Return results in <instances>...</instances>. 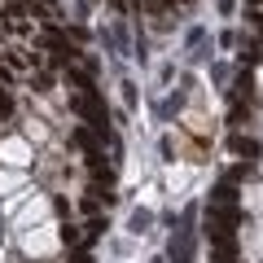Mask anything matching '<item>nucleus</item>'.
Here are the masks:
<instances>
[{"instance_id":"1","label":"nucleus","mask_w":263,"mask_h":263,"mask_svg":"<svg viewBox=\"0 0 263 263\" xmlns=\"http://www.w3.org/2000/svg\"><path fill=\"white\" fill-rule=\"evenodd\" d=\"M233 154H246V158H259V145L250 136H233Z\"/></svg>"},{"instance_id":"3","label":"nucleus","mask_w":263,"mask_h":263,"mask_svg":"<svg viewBox=\"0 0 263 263\" xmlns=\"http://www.w3.org/2000/svg\"><path fill=\"white\" fill-rule=\"evenodd\" d=\"M132 228H136V233H145V228H149V215H145V211H136V215H132Z\"/></svg>"},{"instance_id":"4","label":"nucleus","mask_w":263,"mask_h":263,"mask_svg":"<svg viewBox=\"0 0 263 263\" xmlns=\"http://www.w3.org/2000/svg\"><path fill=\"white\" fill-rule=\"evenodd\" d=\"M0 35H5V22H0Z\"/></svg>"},{"instance_id":"2","label":"nucleus","mask_w":263,"mask_h":263,"mask_svg":"<svg viewBox=\"0 0 263 263\" xmlns=\"http://www.w3.org/2000/svg\"><path fill=\"white\" fill-rule=\"evenodd\" d=\"M13 114V97H9V84H0V119Z\"/></svg>"}]
</instances>
